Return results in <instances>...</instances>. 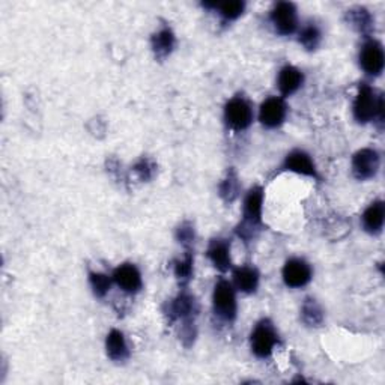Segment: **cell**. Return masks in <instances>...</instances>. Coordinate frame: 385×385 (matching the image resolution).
<instances>
[{
    "instance_id": "d4e9b609",
    "label": "cell",
    "mask_w": 385,
    "mask_h": 385,
    "mask_svg": "<svg viewBox=\"0 0 385 385\" xmlns=\"http://www.w3.org/2000/svg\"><path fill=\"white\" fill-rule=\"evenodd\" d=\"M112 282H113V279L108 277L107 274L93 272V271L89 272L91 287H92L93 294L98 298H103L107 295V292L110 291V286H112Z\"/></svg>"
},
{
    "instance_id": "52a82bcc",
    "label": "cell",
    "mask_w": 385,
    "mask_h": 385,
    "mask_svg": "<svg viewBox=\"0 0 385 385\" xmlns=\"http://www.w3.org/2000/svg\"><path fill=\"white\" fill-rule=\"evenodd\" d=\"M360 65L366 74L378 77L384 71L385 56L382 44L376 39H369L360 51Z\"/></svg>"
},
{
    "instance_id": "8fae6325",
    "label": "cell",
    "mask_w": 385,
    "mask_h": 385,
    "mask_svg": "<svg viewBox=\"0 0 385 385\" xmlns=\"http://www.w3.org/2000/svg\"><path fill=\"white\" fill-rule=\"evenodd\" d=\"M197 312H199L197 301L188 292H181L169 304L170 318L172 319H181L183 324L184 322H195Z\"/></svg>"
},
{
    "instance_id": "7c38bea8",
    "label": "cell",
    "mask_w": 385,
    "mask_h": 385,
    "mask_svg": "<svg viewBox=\"0 0 385 385\" xmlns=\"http://www.w3.org/2000/svg\"><path fill=\"white\" fill-rule=\"evenodd\" d=\"M113 282L122 289L123 292L135 294L142 289V274L135 265L133 264H122L119 265L113 274Z\"/></svg>"
},
{
    "instance_id": "ba28073f",
    "label": "cell",
    "mask_w": 385,
    "mask_h": 385,
    "mask_svg": "<svg viewBox=\"0 0 385 385\" xmlns=\"http://www.w3.org/2000/svg\"><path fill=\"white\" fill-rule=\"evenodd\" d=\"M271 23L280 35H292L298 27L297 8L291 2H279L271 11Z\"/></svg>"
},
{
    "instance_id": "4fadbf2b",
    "label": "cell",
    "mask_w": 385,
    "mask_h": 385,
    "mask_svg": "<svg viewBox=\"0 0 385 385\" xmlns=\"http://www.w3.org/2000/svg\"><path fill=\"white\" fill-rule=\"evenodd\" d=\"M282 168H283V170H289V172H294L298 175H304V176H310V178H319L312 157L307 153H304V150H299V149L292 150L291 154L286 155Z\"/></svg>"
},
{
    "instance_id": "603a6c76",
    "label": "cell",
    "mask_w": 385,
    "mask_h": 385,
    "mask_svg": "<svg viewBox=\"0 0 385 385\" xmlns=\"http://www.w3.org/2000/svg\"><path fill=\"white\" fill-rule=\"evenodd\" d=\"M218 191H220V196H222V199L225 202H229V203L238 197L240 184H238V178H237L235 172L233 170L227 172V176L222 181V184H220Z\"/></svg>"
},
{
    "instance_id": "ffe728a7",
    "label": "cell",
    "mask_w": 385,
    "mask_h": 385,
    "mask_svg": "<svg viewBox=\"0 0 385 385\" xmlns=\"http://www.w3.org/2000/svg\"><path fill=\"white\" fill-rule=\"evenodd\" d=\"M301 316L309 327H319L324 322V310L313 298H306L301 307Z\"/></svg>"
},
{
    "instance_id": "3957f363",
    "label": "cell",
    "mask_w": 385,
    "mask_h": 385,
    "mask_svg": "<svg viewBox=\"0 0 385 385\" xmlns=\"http://www.w3.org/2000/svg\"><path fill=\"white\" fill-rule=\"evenodd\" d=\"M212 304L214 312L220 319L226 322H232L237 318V295L233 284L225 279H220L215 283L214 294H212Z\"/></svg>"
},
{
    "instance_id": "9a60e30c",
    "label": "cell",
    "mask_w": 385,
    "mask_h": 385,
    "mask_svg": "<svg viewBox=\"0 0 385 385\" xmlns=\"http://www.w3.org/2000/svg\"><path fill=\"white\" fill-rule=\"evenodd\" d=\"M302 81H304V76H302V73L298 70V68L292 65H286L279 73L277 86L283 96H289L295 93L301 88Z\"/></svg>"
},
{
    "instance_id": "4316f807",
    "label": "cell",
    "mask_w": 385,
    "mask_h": 385,
    "mask_svg": "<svg viewBox=\"0 0 385 385\" xmlns=\"http://www.w3.org/2000/svg\"><path fill=\"white\" fill-rule=\"evenodd\" d=\"M134 172L137 173V176L140 178L142 181H149L150 178L154 176V172H155V166L153 163H150L149 160L146 158H142L139 163L134 166Z\"/></svg>"
},
{
    "instance_id": "2e32d148",
    "label": "cell",
    "mask_w": 385,
    "mask_h": 385,
    "mask_svg": "<svg viewBox=\"0 0 385 385\" xmlns=\"http://www.w3.org/2000/svg\"><path fill=\"white\" fill-rule=\"evenodd\" d=\"M385 218V205L382 200H376L364 211L361 220L363 227L370 235H378L382 230Z\"/></svg>"
},
{
    "instance_id": "cb8c5ba5",
    "label": "cell",
    "mask_w": 385,
    "mask_h": 385,
    "mask_svg": "<svg viewBox=\"0 0 385 385\" xmlns=\"http://www.w3.org/2000/svg\"><path fill=\"white\" fill-rule=\"evenodd\" d=\"M214 8L218 11L226 21H233L242 16L245 9V4L240 2V0H233V2H225V4H214Z\"/></svg>"
},
{
    "instance_id": "44dd1931",
    "label": "cell",
    "mask_w": 385,
    "mask_h": 385,
    "mask_svg": "<svg viewBox=\"0 0 385 385\" xmlns=\"http://www.w3.org/2000/svg\"><path fill=\"white\" fill-rule=\"evenodd\" d=\"M348 21L361 34H369L374 27V19L364 8H354L346 14Z\"/></svg>"
},
{
    "instance_id": "6da1fadb",
    "label": "cell",
    "mask_w": 385,
    "mask_h": 385,
    "mask_svg": "<svg viewBox=\"0 0 385 385\" xmlns=\"http://www.w3.org/2000/svg\"><path fill=\"white\" fill-rule=\"evenodd\" d=\"M262 205H264V190L260 187H253L244 199V218L242 223L237 227L238 237L245 242L255 238V233L262 225Z\"/></svg>"
},
{
    "instance_id": "484cf974",
    "label": "cell",
    "mask_w": 385,
    "mask_h": 385,
    "mask_svg": "<svg viewBox=\"0 0 385 385\" xmlns=\"http://www.w3.org/2000/svg\"><path fill=\"white\" fill-rule=\"evenodd\" d=\"M175 277L181 284H187L192 277V255L187 252L185 256L175 262Z\"/></svg>"
},
{
    "instance_id": "d6986e66",
    "label": "cell",
    "mask_w": 385,
    "mask_h": 385,
    "mask_svg": "<svg viewBox=\"0 0 385 385\" xmlns=\"http://www.w3.org/2000/svg\"><path fill=\"white\" fill-rule=\"evenodd\" d=\"M150 46H153V50L158 59H166L175 47L173 32L169 27H163V29L158 31L153 36V39H150Z\"/></svg>"
},
{
    "instance_id": "277c9868",
    "label": "cell",
    "mask_w": 385,
    "mask_h": 385,
    "mask_svg": "<svg viewBox=\"0 0 385 385\" xmlns=\"http://www.w3.org/2000/svg\"><path fill=\"white\" fill-rule=\"evenodd\" d=\"M277 343L279 334L276 333V328H274V325L268 319H262L255 327L250 337V346L252 352L257 356V359H268Z\"/></svg>"
},
{
    "instance_id": "5bb4252c",
    "label": "cell",
    "mask_w": 385,
    "mask_h": 385,
    "mask_svg": "<svg viewBox=\"0 0 385 385\" xmlns=\"http://www.w3.org/2000/svg\"><path fill=\"white\" fill-rule=\"evenodd\" d=\"M206 256L212 262V265L222 272H226L232 268L230 259V242L223 238H215L210 242Z\"/></svg>"
},
{
    "instance_id": "ac0fdd59",
    "label": "cell",
    "mask_w": 385,
    "mask_h": 385,
    "mask_svg": "<svg viewBox=\"0 0 385 385\" xmlns=\"http://www.w3.org/2000/svg\"><path fill=\"white\" fill-rule=\"evenodd\" d=\"M233 284L244 294H253L259 286V271L255 267H238L233 270Z\"/></svg>"
},
{
    "instance_id": "e0dca14e",
    "label": "cell",
    "mask_w": 385,
    "mask_h": 385,
    "mask_svg": "<svg viewBox=\"0 0 385 385\" xmlns=\"http://www.w3.org/2000/svg\"><path fill=\"white\" fill-rule=\"evenodd\" d=\"M106 351L108 359L113 361H125L130 356V349L123 333L119 329H112L106 339Z\"/></svg>"
},
{
    "instance_id": "5b68a950",
    "label": "cell",
    "mask_w": 385,
    "mask_h": 385,
    "mask_svg": "<svg viewBox=\"0 0 385 385\" xmlns=\"http://www.w3.org/2000/svg\"><path fill=\"white\" fill-rule=\"evenodd\" d=\"M226 125L233 131H244L252 125L253 108L242 96H235L225 106Z\"/></svg>"
},
{
    "instance_id": "7402d4cb",
    "label": "cell",
    "mask_w": 385,
    "mask_h": 385,
    "mask_svg": "<svg viewBox=\"0 0 385 385\" xmlns=\"http://www.w3.org/2000/svg\"><path fill=\"white\" fill-rule=\"evenodd\" d=\"M321 39H322V34L319 31V27L313 23H309L307 26L302 27L299 32V38H298L299 44L309 51L318 48L321 44Z\"/></svg>"
},
{
    "instance_id": "8992f818",
    "label": "cell",
    "mask_w": 385,
    "mask_h": 385,
    "mask_svg": "<svg viewBox=\"0 0 385 385\" xmlns=\"http://www.w3.org/2000/svg\"><path fill=\"white\" fill-rule=\"evenodd\" d=\"M381 166L379 153L372 148L360 149L352 157V173L359 181H367L376 176Z\"/></svg>"
},
{
    "instance_id": "7a4b0ae2",
    "label": "cell",
    "mask_w": 385,
    "mask_h": 385,
    "mask_svg": "<svg viewBox=\"0 0 385 385\" xmlns=\"http://www.w3.org/2000/svg\"><path fill=\"white\" fill-rule=\"evenodd\" d=\"M354 118L360 123H369L372 120L382 122L384 119V96L378 93L372 86L361 83L356 98L354 101Z\"/></svg>"
},
{
    "instance_id": "30bf717a",
    "label": "cell",
    "mask_w": 385,
    "mask_h": 385,
    "mask_svg": "<svg viewBox=\"0 0 385 385\" xmlns=\"http://www.w3.org/2000/svg\"><path fill=\"white\" fill-rule=\"evenodd\" d=\"M283 280L289 287H302L312 280V267L304 259H289L283 267Z\"/></svg>"
},
{
    "instance_id": "83f0119b",
    "label": "cell",
    "mask_w": 385,
    "mask_h": 385,
    "mask_svg": "<svg viewBox=\"0 0 385 385\" xmlns=\"http://www.w3.org/2000/svg\"><path fill=\"white\" fill-rule=\"evenodd\" d=\"M176 238L184 245H188L195 241V229H192L191 223L181 225L180 229H178V232H176Z\"/></svg>"
},
{
    "instance_id": "9c48e42d",
    "label": "cell",
    "mask_w": 385,
    "mask_h": 385,
    "mask_svg": "<svg viewBox=\"0 0 385 385\" xmlns=\"http://www.w3.org/2000/svg\"><path fill=\"white\" fill-rule=\"evenodd\" d=\"M287 113V107L284 101L279 96H270L259 108V120L267 128L280 127Z\"/></svg>"
}]
</instances>
